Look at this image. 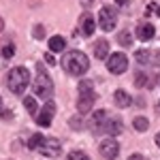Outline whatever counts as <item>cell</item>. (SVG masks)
Returning a JSON list of instances; mask_svg holds the SVG:
<instances>
[{
  "label": "cell",
  "instance_id": "17",
  "mask_svg": "<svg viewBox=\"0 0 160 160\" xmlns=\"http://www.w3.org/2000/svg\"><path fill=\"white\" fill-rule=\"evenodd\" d=\"M132 126H135V130H139V132H145V130L149 128V120L139 115V118H135V120H132Z\"/></svg>",
  "mask_w": 160,
  "mask_h": 160
},
{
  "label": "cell",
  "instance_id": "19",
  "mask_svg": "<svg viewBox=\"0 0 160 160\" xmlns=\"http://www.w3.org/2000/svg\"><path fill=\"white\" fill-rule=\"evenodd\" d=\"M0 53H2V58H7V60L13 58V56H15V45H13V43H4V45L0 47Z\"/></svg>",
  "mask_w": 160,
  "mask_h": 160
},
{
  "label": "cell",
  "instance_id": "34",
  "mask_svg": "<svg viewBox=\"0 0 160 160\" xmlns=\"http://www.w3.org/2000/svg\"><path fill=\"white\" fill-rule=\"evenodd\" d=\"M156 145H158V148H160V132H158V135H156Z\"/></svg>",
  "mask_w": 160,
  "mask_h": 160
},
{
  "label": "cell",
  "instance_id": "23",
  "mask_svg": "<svg viewBox=\"0 0 160 160\" xmlns=\"http://www.w3.org/2000/svg\"><path fill=\"white\" fill-rule=\"evenodd\" d=\"M66 160H90V156L83 154V152H71V154L66 156Z\"/></svg>",
  "mask_w": 160,
  "mask_h": 160
},
{
  "label": "cell",
  "instance_id": "33",
  "mask_svg": "<svg viewBox=\"0 0 160 160\" xmlns=\"http://www.w3.org/2000/svg\"><path fill=\"white\" fill-rule=\"evenodd\" d=\"M118 4H120V7H126V4H128V0H118Z\"/></svg>",
  "mask_w": 160,
  "mask_h": 160
},
{
  "label": "cell",
  "instance_id": "6",
  "mask_svg": "<svg viewBox=\"0 0 160 160\" xmlns=\"http://www.w3.org/2000/svg\"><path fill=\"white\" fill-rule=\"evenodd\" d=\"M98 24L105 32L113 30L115 24H118V9L115 7H102L100 13H98Z\"/></svg>",
  "mask_w": 160,
  "mask_h": 160
},
{
  "label": "cell",
  "instance_id": "25",
  "mask_svg": "<svg viewBox=\"0 0 160 160\" xmlns=\"http://www.w3.org/2000/svg\"><path fill=\"white\" fill-rule=\"evenodd\" d=\"M149 64L160 66V49L158 51H149Z\"/></svg>",
  "mask_w": 160,
  "mask_h": 160
},
{
  "label": "cell",
  "instance_id": "24",
  "mask_svg": "<svg viewBox=\"0 0 160 160\" xmlns=\"http://www.w3.org/2000/svg\"><path fill=\"white\" fill-rule=\"evenodd\" d=\"M135 83H137V86H139V88L148 86V83H149L148 75H145V73H137V77H135Z\"/></svg>",
  "mask_w": 160,
  "mask_h": 160
},
{
  "label": "cell",
  "instance_id": "4",
  "mask_svg": "<svg viewBox=\"0 0 160 160\" xmlns=\"http://www.w3.org/2000/svg\"><path fill=\"white\" fill-rule=\"evenodd\" d=\"M92 81H88L83 79L79 88H77V92H79V98H77V111L79 113H88V111H92V105H94V100H96V94H94V90H92Z\"/></svg>",
  "mask_w": 160,
  "mask_h": 160
},
{
  "label": "cell",
  "instance_id": "7",
  "mask_svg": "<svg viewBox=\"0 0 160 160\" xmlns=\"http://www.w3.org/2000/svg\"><path fill=\"white\" fill-rule=\"evenodd\" d=\"M37 149L43 154V156H49V158H51V156H58V154L62 152V145H60L58 139H53V137H45L43 143H41Z\"/></svg>",
  "mask_w": 160,
  "mask_h": 160
},
{
  "label": "cell",
  "instance_id": "11",
  "mask_svg": "<svg viewBox=\"0 0 160 160\" xmlns=\"http://www.w3.org/2000/svg\"><path fill=\"white\" fill-rule=\"evenodd\" d=\"M137 38L139 41H143V43H148V41H152L154 38V34H156V28L152 24H148V22H141V24L137 26Z\"/></svg>",
  "mask_w": 160,
  "mask_h": 160
},
{
  "label": "cell",
  "instance_id": "22",
  "mask_svg": "<svg viewBox=\"0 0 160 160\" xmlns=\"http://www.w3.org/2000/svg\"><path fill=\"white\" fill-rule=\"evenodd\" d=\"M43 139H45V137H43V135H38V132H37V135H32V139L28 141V148H30V149H37L38 145L43 143Z\"/></svg>",
  "mask_w": 160,
  "mask_h": 160
},
{
  "label": "cell",
  "instance_id": "12",
  "mask_svg": "<svg viewBox=\"0 0 160 160\" xmlns=\"http://www.w3.org/2000/svg\"><path fill=\"white\" fill-rule=\"evenodd\" d=\"M94 58L96 60H107V56H109V41L107 38H98L96 43H94Z\"/></svg>",
  "mask_w": 160,
  "mask_h": 160
},
{
  "label": "cell",
  "instance_id": "29",
  "mask_svg": "<svg viewBox=\"0 0 160 160\" xmlns=\"http://www.w3.org/2000/svg\"><path fill=\"white\" fill-rule=\"evenodd\" d=\"M148 11H154V13H156V15L160 17V4H154V2H152V4L148 7Z\"/></svg>",
  "mask_w": 160,
  "mask_h": 160
},
{
  "label": "cell",
  "instance_id": "32",
  "mask_svg": "<svg viewBox=\"0 0 160 160\" xmlns=\"http://www.w3.org/2000/svg\"><path fill=\"white\" fill-rule=\"evenodd\" d=\"M81 4L83 7H90V4H94V0H81Z\"/></svg>",
  "mask_w": 160,
  "mask_h": 160
},
{
  "label": "cell",
  "instance_id": "1",
  "mask_svg": "<svg viewBox=\"0 0 160 160\" xmlns=\"http://www.w3.org/2000/svg\"><path fill=\"white\" fill-rule=\"evenodd\" d=\"M62 68L68 75L81 77V75H86L88 68H90V58H88L83 51H77V49L68 51V53H64V58H62Z\"/></svg>",
  "mask_w": 160,
  "mask_h": 160
},
{
  "label": "cell",
  "instance_id": "15",
  "mask_svg": "<svg viewBox=\"0 0 160 160\" xmlns=\"http://www.w3.org/2000/svg\"><path fill=\"white\" fill-rule=\"evenodd\" d=\"M113 102H115V107H120V109H126V107H130V94L126 92V90H118L115 94H113Z\"/></svg>",
  "mask_w": 160,
  "mask_h": 160
},
{
  "label": "cell",
  "instance_id": "5",
  "mask_svg": "<svg viewBox=\"0 0 160 160\" xmlns=\"http://www.w3.org/2000/svg\"><path fill=\"white\" fill-rule=\"evenodd\" d=\"M107 68H109V73H113V75L126 73V68H128V58H126V53L115 51V53L107 56Z\"/></svg>",
  "mask_w": 160,
  "mask_h": 160
},
{
  "label": "cell",
  "instance_id": "18",
  "mask_svg": "<svg viewBox=\"0 0 160 160\" xmlns=\"http://www.w3.org/2000/svg\"><path fill=\"white\" fill-rule=\"evenodd\" d=\"M118 43H120L122 47H128V45L132 43V34H130L128 30H122V32L118 34Z\"/></svg>",
  "mask_w": 160,
  "mask_h": 160
},
{
  "label": "cell",
  "instance_id": "16",
  "mask_svg": "<svg viewBox=\"0 0 160 160\" xmlns=\"http://www.w3.org/2000/svg\"><path fill=\"white\" fill-rule=\"evenodd\" d=\"M66 47V41L62 37H51L49 38V51H64Z\"/></svg>",
  "mask_w": 160,
  "mask_h": 160
},
{
  "label": "cell",
  "instance_id": "3",
  "mask_svg": "<svg viewBox=\"0 0 160 160\" xmlns=\"http://www.w3.org/2000/svg\"><path fill=\"white\" fill-rule=\"evenodd\" d=\"M32 90H34V96L43 100H49L51 94H53V81H51L49 73L38 64V71H37V77H34V83H32Z\"/></svg>",
  "mask_w": 160,
  "mask_h": 160
},
{
  "label": "cell",
  "instance_id": "30",
  "mask_svg": "<svg viewBox=\"0 0 160 160\" xmlns=\"http://www.w3.org/2000/svg\"><path fill=\"white\" fill-rule=\"evenodd\" d=\"M45 60L49 62V64H56V58H53V56H51V53H47V56H45Z\"/></svg>",
  "mask_w": 160,
  "mask_h": 160
},
{
  "label": "cell",
  "instance_id": "35",
  "mask_svg": "<svg viewBox=\"0 0 160 160\" xmlns=\"http://www.w3.org/2000/svg\"><path fill=\"white\" fill-rule=\"evenodd\" d=\"M2 28H4V22H2V17H0V32H2Z\"/></svg>",
  "mask_w": 160,
  "mask_h": 160
},
{
  "label": "cell",
  "instance_id": "2",
  "mask_svg": "<svg viewBox=\"0 0 160 160\" xmlns=\"http://www.w3.org/2000/svg\"><path fill=\"white\" fill-rule=\"evenodd\" d=\"M30 86V73L26 66H15L7 75V88L13 94H24V90Z\"/></svg>",
  "mask_w": 160,
  "mask_h": 160
},
{
  "label": "cell",
  "instance_id": "26",
  "mask_svg": "<svg viewBox=\"0 0 160 160\" xmlns=\"http://www.w3.org/2000/svg\"><path fill=\"white\" fill-rule=\"evenodd\" d=\"M32 37L37 38V41L45 38V28H43V26H34V34H32Z\"/></svg>",
  "mask_w": 160,
  "mask_h": 160
},
{
  "label": "cell",
  "instance_id": "10",
  "mask_svg": "<svg viewBox=\"0 0 160 160\" xmlns=\"http://www.w3.org/2000/svg\"><path fill=\"white\" fill-rule=\"evenodd\" d=\"M109 120V113L105 109H98L92 113V120H90V128H92V132H102V128H105V124Z\"/></svg>",
  "mask_w": 160,
  "mask_h": 160
},
{
  "label": "cell",
  "instance_id": "27",
  "mask_svg": "<svg viewBox=\"0 0 160 160\" xmlns=\"http://www.w3.org/2000/svg\"><path fill=\"white\" fill-rule=\"evenodd\" d=\"M71 128H81V118H71Z\"/></svg>",
  "mask_w": 160,
  "mask_h": 160
},
{
  "label": "cell",
  "instance_id": "31",
  "mask_svg": "<svg viewBox=\"0 0 160 160\" xmlns=\"http://www.w3.org/2000/svg\"><path fill=\"white\" fill-rule=\"evenodd\" d=\"M128 160H143V154H132Z\"/></svg>",
  "mask_w": 160,
  "mask_h": 160
},
{
  "label": "cell",
  "instance_id": "9",
  "mask_svg": "<svg viewBox=\"0 0 160 160\" xmlns=\"http://www.w3.org/2000/svg\"><path fill=\"white\" fill-rule=\"evenodd\" d=\"M100 154H102V158H107V160H115V158H118V154H120V145H118V141H115L113 137H107V139L100 143Z\"/></svg>",
  "mask_w": 160,
  "mask_h": 160
},
{
  "label": "cell",
  "instance_id": "14",
  "mask_svg": "<svg viewBox=\"0 0 160 160\" xmlns=\"http://www.w3.org/2000/svg\"><path fill=\"white\" fill-rule=\"evenodd\" d=\"M94 28H96L94 17H92L90 13H83V15H81V34H83V37H92V34H94Z\"/></svg>",
  "mask_w": 160,
  "mask_h": 160
},
{
  "label": "cell",
  "instance_id": "21",
  "mask_svg": "<svg viewBox=\"0 0 160 160\" xmlns=\"http://www.w3.org/2000/svg\"><path fill=\"white\" fill-rule=\"evenodd\" d=\"M24 105H26V109L30 111L32 115L37 113V100H34V96H26V98H24Z\"/></svg>",
  "mask_w": 160,
  "mask_h": 160
},
{
  "label": "cell",
  "instance_id": "28",
  "mask_svg": "<svg viewBox=\"0 0 160 160\" xmlns=\"http://www.w3.org/2000/svg\"><path fill=\"white\" fill-rule=\"evenodd\" d=\"M13 113L11 111H7V109H2V98H0V118H11Z\"/></svg>",
  "mask_w": 160,
  "mask_h": 160
},
{
  "label": "cell",
  "instance_id": "20",
  "mask_svg": "<svg viewBox=\"0 0 160 160\" xmlns=\"http://www.w3.org/2000/svg\"><path fill=\"white\" fill-rule=\"evenodd\" d=\"M135 58L139 64H149V49H141L135 53Z\"/></svg>",
  "mask_w": 160,
  "mask_h": 160
},
{
  "label": "cell",
  "instance_id": "13",
  "mask_svg": "<svg viewBox=\"0 0 160 160\" xmlns=\"http://www.w3.org/2000/svg\"><path fill=\"white\" fill-rule=\"evenodd\" d=\"M102 130H105L109 137H118L124 130V124H122V120H120V118H109Z\"/></svg>",
  "mask_w": 160,
  "mask_h": 160
},
{
  "label": "cell",
  "instance_id": "36",
  "mask_svg": "<svg viewBox=\"0 0 160 160\" xmlns=\"http://www.w3.org/2000/svg\"><path fill=\"white\" fill-rule=\"evenodd\" d=\"M156 111H158V113H160V100H158V105H156Z\"/></svg>",
  "mask_w": 160,
  "mask_h": 160
},
{
  "label": "cell",
  "instance_id": "8",
  "mask_svg": "<svg viewBox=\"0 0 160 160\" xmlns=\"http://www.w3.org/2000/svg\"><path fill=\"white\" fill-rule=\"evenodd\" d=\"M53 115H56V102H45L43 107H41V113L37 115V124L38 126H43V128H47L53 120Z\"/></svg>",
  "mask_w": 160,
  "mask_h": 160
}]
</instances>
